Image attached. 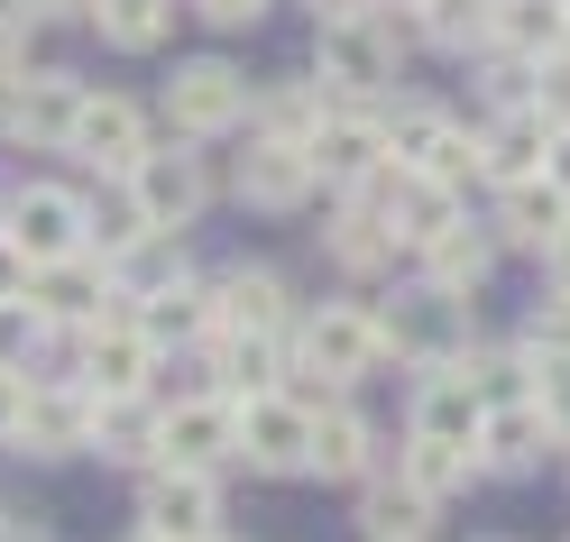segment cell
Instances as JSON below:
<instances>
[{"label":"cell","mask_w":570,"mask_h":542,"mask_svg":"<svg viewBox=\"0 0 570 542\" xmlns=\"http://www.w3.org/2000/svg\"><path fill=\"white\" fill-rule=\"evenodd\" d=\"M405 47H414V19L377 10V0H360V10H341V19H313V75L341 101H386L405 83Z\"/></svg>","instance_id":"1"},{"label":"cell","mask_w":570,"mask_h":542,"mask_svg":"<svg viewBox=\"0 0 570 542\" xmlns=\"http://www.w3.org/2000/svg\"><path fill=\"white\" fill-rule=\"evenodd\" d=\"M377 111H386V157H396L405 175H423V185H451V194L479 185V129H460L442 101L396 92V101H377Z\"/></svg>","instance_id":"2"},{"label":"cell","mask_w":570,"mask_h":542,"mask_svg":"<svg viewBox=\"0 0 570 542\" xmlns=\"http://www.w3.org/2000/svg\"><path fill=\"white\" fill-rule=\"evenodd\" d=\"M386 358V332H377V304L360 295H323L295 313V377H323V386H360Z\"/></svg>","instance_id":"3"},{"label":"cell","mask_w":570,"mask_h":542,"mask_svg":"<svg viewBox=\"0 0 570 542\" xmlns=\"http://www.w3.org/2000/svg\"><path fill=\"white\" fill-rule=\"evenodd\" d=\"M157 111H166V129L185 138V148H203V138H230V129H248V111H258V83H248L230 56H185V65L166 75Z\"/></svg>","instance_id":"4"},{"label":"cell","mask_w":570,"mask_h":542,"mask_svg":"<svg viewBox=\"0 0 570 542\" xmlns=\"http://www.w3.org/2000/svg\"><path fill=\"white\" fill-rule=\"evenodd\" d=\"M377 332H386V358H414V368H460V358L479 349V304H460L442 295V285H405L396 304L377 313Z\"/></svg>","instance_id":"5"},{"label":"cell","mask_w":570,"mask_h":542,"mask_svg":"<svg viewBox=\"0 0 570 542\" xmlns=\"http://www.w3.org/2000/svg\"><path fill=\"white\" fill-rule=\"evenodd\" d=\"M83 101H92L83 75H65V65H28L19 83H0V138H10V148H38V157H65V148H75Z\"/></svg>","instance_id":"6"},{"label":"cell","mask_w":570,"mask_h":542,"mask_svg":"<svg viewBox=\"0 0 570 542\" xmlns=\"http://www.w3.org/2000/svg\"><path fill=\"white\" fill-rule=\"evenodd\" d=\"M157 368H166V349L138 332V313H111V322H92V332H75V386L101 395V405L157 395Z\"/></svg>","instance_id":"7"},{"label":"cell","mask_w":570,"mask_h":542,"mask_svg":"<svg viewBox=\"0 0 570 542\" xmlns=\"http://www.w3.org/2000/svg\"><path fill=\"white\" fill-rule=\"evenodd\" d=\"M239 469L258 479H313V395L276 386L239 405Z\"/></svg>","instance_id":"8"},{"label":"cell","mask_w":570,"mask_h":542,"mask_svg":"<svg viewBox=\"0 0 570 542\" xmlns=\"http://www.w3.org/2000/svg\"><path fill=\"white\" fill-rule=\"evenodd\" d=\"M0 230L28 267H56V258H83L92 248V203L75 185H19L10 211H0Z\"/></svg>","instance_id":"9"},{"label":"cell","mask_w":570,"mask_h":542,"mask_svg":"<svg viewBox=\"0 0 570 542\" xmlns=\"http://www.w3.org/2000/svg\"><path fill=\"white\" fill-rule=\"evenodd\" d=\"M222 469H138V524L166 542H222Z\"/></svg>","instance_id":"10"},{"label":"cell","mask_w":570,"mask_h":542,"mask_svg":"<svg viewBox=\"0 0 570 542\" xmlns=\"http://www.w3.org/2000/svg\"><path fill=\"white\" fill-rule=\"evenodd\" d=\"M239 460V395L194 386L157 414V469H222Z\"/></svg>","instance_id":"11"},{"label":"cell","mask_w":570,"mask_h":542,"mask_svg":"<svg viewBox=\"0 0 570 542\" xmlns=\"http://www.w3.org/2000/svg\"><path fill=\"white\" fill-rule=\"evenodd\" d=\"M230 194L248 211H304L313 194H323V175H313L304 138H276V129H248L239 157H230Z\"/></svg>","instance_id":"12"},{"label":"cell","mask_w":570,"mask_h":542,"mask_svg":"<svg viewBox=\"0 0 570 542\" xmlns=\"http://www.w3.org/2000/svg\"><path fill=\"white\" fill-rule=\"evenodd\" d=\"M28 313H38L56 341H75V332H92V322H111V313H129V304H120L111 267L83 248V258H56V267L28 276Z\"/></svg>","instance_id":"13"},{"label":"cell","mask_w":570,"mask_h":542,"mask_svg":"<svg viewBox=\"0 0 570 542\" xmlns=\"http://www.w3.org/2000/svg\"><path fill=\"white\" fill-rule=\"evenodd\" d=\"M304 157H313V175H323V194H360L386 166V111L377 101H332V120L304 138Z\"/></svg>","instance_id":"14"},{"label":"cell","mask_w":570,"mask_h":542,"mask_svg":"<svg viewBox=\"0 0 570 542\" xmlns=\"http://www.w3.org/2000/svg\"><path fill=\"white\" fill-rule=\"evenodd\" d=\"M148 148H157L148 111H138L129 92H92V101H83V120H75V148H65V157H83L101 185H129V175L148 166Z\"/></svg>","instance_id":"15"},{"label":"cell","mask_w":570,"mask_h":542,"mask_svg":"<svg viewBox=\"0 0 570 542\" xmlns=\"http://www.w3.org/2000/svg\"><path fill=\"white\" fill-rule=\"evenodd\" d=\"M129 203L148 211V230L157 239H175V230H194L203 221V203H212V166L175 138V148H148V166L129 175Z\"/></svg>","instance_id":"16"},{"label":"cell","mask_w":570,"mask_h":542,"mask_svg":"<svg viewBox=\"0 0 570 542\" xmlns=\"http://www.w3.org/2000/svg\"><path fill=\"white\" fill-rule=\"evenodd\" d=\"M194 358H203V377L222 395L248 405V395H276L285 377H295V332H212Z\"/></svg>","instance_id":"17"},{"label":"cell","mask_w":570,"mask_h":542,"mask_svg":"<svg viewBox=\"0 0 570 542\" xmlns=\"http://www.w3.org/2000/svg\"><path fill=\"white\" fill-rule=\"evenodd\" d=\"M386 469L377 451V423L350 405V386H323V405H313V479H341V487H368Z\"/></svg>","instance_id":"18"},{"label":"cell","mask_w":570,"mask_h":542,"mask_svg":"<svg viewBox=\"0 0 570 542\" xmlns=\"http://www.w3.org/2000/svg\"><path fill=\"white\" fill-rule=\"evenodd\" d=\"M479 423H488V395L470 386V368H414V395H405V432L414 442L479 451Z\"/></svg>","instance_id":"19"},{"label":"cell","mask_w":570,"mask_h":542,"mask_svg":"<svg viewBox=\"0 0 570 542\" xmlns=\"http://www.w3.org/2000/svg\"><path fill=\"white\" fill-rule=\"evenodd\" d=\"M552 138H561V129L533 111V101H507V111L479 120V175H488L497 194H507V185H533L543 157H552Z\"/></svg>","instance_id":"20"},{"label":"cell","mask_w":570,"mask_h":542,"mask_svg":"<svg viewBox=\"0 0 570 542\" xmlns=\"http://www.w3.org/2000/svg\"><path fill=\"white\" fill-rule=\"evenodd\" d=\"M19 460H92V395L75 377H38L19 423Z\"/></svg>","instance_id":"21"},{"label":"cell","mask_w":570,"mask_h":542,"mask_svg":"<svg viewBox=\"0 0 570 542\" xmlns=\"http://www.w3.org/2000/svg\"><path fill=\"white\" fill-rule=\"evenodd\" d=\"M212 304H222V332H295V285H285L267 258H230L212 276Z\"/></svg>","instance_id":"22"},{"label":"cell","mask_w":570,"mask_h":542,"mask_svg":"<svg viewBox=\"0 0 570 542\" xmlns=\"http://www.w3.org/2000/svg\"><path fill=\"white\" fill-rule=\"evenodd\" d=\"M552 451H561V432L543 423V405H533V395L488 405V423H479V469H488V479H533Z\"/></svg>","instance_id":"23"},{"label":"cell","mask_w":570,"mask_h":542,"mask_svg":"<svg viewBox=\"0 0 570 542\" xmlns=\"http://www.w3.org/2000/svg\"><path fill=\"white\" fill-rule=\"evenodd\" d=\"M323 248H332L341 276H386V267L405 258V239H396V221H386L377 194H341L332 221H323Z\"/></svg>","instance_id":"24"},{"label":"cell","mask_w":570,"mask_h":542,"mask_svg":"<svg viewBox=\"0 0 570 542\" xmlns=\"http://www.w3.org/2000/svg\"><path fill=\"white\" fill-rule=\"evenodd\" d=\"M138 332H148L157 349H203L212 332H222V304H212V276H175L166 295L138 304Z\"/></svg>","instance_id":"25"},{"label":"cell","mask_w":570,"mask_h":542,"mask_svg":"<svg viewBox=\"0 0 570 542\" xmlns=\"http://www.w3.org/2000/svg\"><path fill=\"white\" fill-rule=\"evenodd\" d=\"M497 248H533V258H543V248L570 230V194L552 185V175H533V185H507L497 194Z\"/></svg>","instance_id":"26"},{"label":"cell","mask_w":570,"mask_h":542,"mask_svg":"<svg viewBox=\"0 0 570 542\" xmlns=\"http://www.w3.org/2000/svg\"><path fill=\"white\" fill-rule=\"evenodd\" d=\"M157 395H120V405H101L92 395V460L111 469H157Z\"/></svg>","instance_id":"27"},{"label":"cell","mask_w":570,"mask_h":542,"mask_svg":"<svg viewBox=\"0 0 570 542\" xmlns=\"http://www.w3.org/2000/svg\"><path fill=\"white\" fill-rule=\"evenodd\" d=\"M423 285H442V295H460V304H479V285H488V267H497V230L488 221H460V230H442L433 248H423Z\"/></svg>","instance_id":"28"},{"label":"cell","mask_w":570,"mask_h":542,"mask_svg":"<svg viewBox=\"0 0 570 542\" xmlns=\"http://www.w3.org/2000/svg\"><path fill=\"white\" fill-rule=\"evenodd\" d=\"M433 515H442V505L423 496V487H405L396 469H377V479L360 487V533H368V542H423Z\"/></svg>","instance_id":"29"},{"label":"cell","mask_w":570,"mask_h":542,"mask_svg":"<svg viewBox=\"0 0 570 542\" xmlns=\"http://www.w3.org/2000/svg\"><path fill=\"white\" fill-rule=\"evenodd\" d=\"M332 83L323 75H276V83H258V111H248V129H276V138H313L332 120Z\"/></svg>","instance_id":"30"},{"label":"cell","mask_w":570,"mask_h":542,"mask_svg":"<svg viewBox=\"0 0 570 542\" xmlns=\"http://www.w3.org/2000/svg\"><path fill=\"white\" fill-rule=\"evenodd\" d=\"M92 38L111 47V56H157L175 38V0H92Z\"/></svg>","instance_id":"31"},{"label":"cell","mask_w":570,"mask_h":542,"mask_svg":"<svg viewBox=\"0 0 570 542\" xmlns=\"http://www.w3.org/2000/svg\"><path fill=\"white\" fill-rule=\"evenodd\" d=\"M497 47H515L524 65L570 56V0H497Z\"/></svg>","instance_id":"32"},{"label":"cell","mask_w":570,"mask_h":542,"mask_svg":"<svg viewBox=\"0 0 570 542\" xmlns=\"http://www.w3.org/2000/svg\"><path fill=\"white\" fill-rule=\"evenodd\" d=\"M414 38L442 47V56H488L497 47V0H423Z\"/></svg>","instance_id":"33"},{"label":"cell","mask_w":570,"mask_h":542,"mask_svg":"<svg viewBox=\"0 0 570 542\" xmlns=\"http://www.w3.org/2000/svg\"><path fill=\"white\" fill-rule=\"evenodd\" d=\"M386 469H396L405 487H423L433 505H442V496H460L470 479H488V469H479V451H460V442H414V432H405V451L386 460Z\"/></svg>","instance_id":"34"},{"label":"cell","mask_w":570,"mask_h":542,"mask_svg":"<svg viewBox=\"0 0 570 542\" xmlns=\"http://www.w3.org/2000/svg\"><path fill=\"white\" fill-rule=\"evenodd\" d=\"M157 230H148V211L129 203V185H111V203H92V258L101 267H120V258H138Z\"/></svg>","instance_id":"35"},{"label":"cell","mask_w":570,"mask_h":542,"mask_svg":"<svg viewBox=\"0 0 570 542\" xmlns=\"http://www.w3.org/2000/svg\"><path fill=\"white\" fill-rule=\"evenodd\" d=\"M533 405H543V423L561 432V451H570V358H533Z\"/></svg>","instance_id":"36"},{"label":"cell","mask_w":570,"mask_h":542,"mask_svg":"<svg viewBox=\"0 0 570 542\" xmlns=\"http://www.w3.org/2000/svg\"><path fill=\"white\" fill-rule=\"evenodd\" d=\"M515 341H524L533 358H570V304H561V295H552V304H533Z\"/></svg>","instance_id":"37"},{"label":"cell","mask_w":570,"mask_h":542,"mask_svg":"<svg viewBox=\"0 0 570 542\" xmlns=\"http://www.w3.org/2000/svg\"><path fill=\"white\" fill-rule=\"evenodd\" d=\"M28 395H38V368H0V451H19V423H28Z\"/></svg>","instance_id":"38"},{"label":"cell","mask_w":570,"mask_h":542,"mask_svg":"<svg viewBox=\"0 0 570 542\" xmlns=\"http://www.w3.org/2000/svg\"><path fill=\"white\" fill-rule=\"evenodd\" d=\"M533 111H543L552 129H570V56H552V65H533Z\"/></svg>","instance_id":"39"},{"label":"cell","mask_w":570,"mask_h":542,"mask_svg":"<svg viewBox=\"0 0 570 542\" xmlns=\"http://www.w3.org/2000/svg\"><path fill=\"white\" fill-rule=\"evenodd\" d=\"M19 75H28V19L0 0V83H19Z\"/></svg>","instance_id":"40"},{"label":"cell","mask_w":570,"mask_h":542,"mask_svg":"<svg viewBox=\"0 0 570 542\" xmlns=\"http://www.w3.org/2000/svg\"><path fill=\"white\" fill-rule=\"evenodd\" d=\"M28 276H38V267H28L19 248H10V230H0V313H19V304H28Z\"/></svg>","instance_id":"41"},{"label":"cell","mask_w":570,"mask_h":542,"mask_svg":"<svg viewBox=\"0 0 570 542\" xmlns=\"http://www.w3.org/2000/svg\"><path fill=\"white\" fill-rule=\"evenodd\" d=\"M276 10V0H194V19H212V28H258Z\"/></svg>","instance_id":"42"},{"label":"cell","mask_w":570,"mask_h":542,"mask_svg":"<svg viewBox=\"0 0 570 542\" xmlns=\"http://www.w3.org/2000/svg\"><path fill=\"white\" fill-rule=\"evenodd\" d=\"M10 10H19L28 28H47V19H83V10H92V0H10Z\"/></svg>","instance_id":"43"},{"label":"cell","mask_w":570,"mask_h":542,"mask_svg":"<svg viewBox=\"0 0 570 542\" xmlns=\"http://www.w3.org/2000/svg\"><path fill=\"white\" fill-rule=\"evenodd\" d=\"M543 285H552V295H561V304H570V230H561V239H552V248H543Z\"/></svg>","instance_id":"44"},{"label":"cell","mask_w":570,"mask_h":542,"mask_svg":"<svg viewBox=\"0 0 570 542\" xmlns=\"http://www.w3.org/2000/svg\"><path fill=\"white\" fill-rule=\"evenodd\" d=\"M543 175H552V185H561V194H570V129H561V138H552V157H543Z\"/></svg>","instance_id":"45"},{"label":"cell","mask_w":570,"mask_h":542,"mask_svg":"<svg viewBox=\"0 0 570 542\" xmlns=\"http://www.w3.org/2000/svg\"><path fill=\"white\" fill-rule=\"evenodd\" d=\"M304 10H313V19H341V10H360V0H304Z\"/></svg>","instance_id":"46"},{"label":"cell","mask_w":570,"mask_h":542,"mask_svg":"<svg viewBox=\"0 0 570 542\" xmlns=\"http://www.w3.org/2000/svg\"><path fill=\"white\" fill-rule=\"evenodd\" d=\"M10 542H56V533L47 524H10Z\"/></svg>","instance_id":"47"},{"label":"cell","mask_w":570,"mask_h":542,"mask_svg":"<svg viewBox=\"0 0 570 542\" xmlns=\"http://www.w3.org/2000/svg\"><path fill=\"white\" fill-rule=\"evenodd\" d=\"M377 10H423V0H377Z\"/></svg>","instance_id":"48"},{"label":"cell","mask_w":570,"mask_h":542,"mask_svg":"<svg viewBox=\"0 0 570 542\" xmlns=\"http://www.w3.org/2000/svg\"><path fill=\"white\" fill-rule=\"evenodd\" d=\"M10 524H19V515H10V505H0V542H10Z\"/></svg>","instance_id":"49"},{"label":"cell","mask_w":570,"mask_h":542,"mask_svg":"<svg viewBox=\"0 0 570 542\" xmlns=\"http://www.w3.org/2000/svg\"><path fill=\"white\" fill-rule=\"evenodd\" d=\"M129 542H166V533H148V524H138V533H129Z\"/></svg>","instance_id":"50"},{"label":"cell","mask_w":570,"mask_h":542,"mask_svg":"<svg viewBox=\"0 0 570 542\" xmlns=\"http://www.w3.org/2000/svg\"><path fill=\"white\" fill-rule=\"evenodd\" d=\"M0 211H10V194H0Z\"/></svg>","instance_id":"51"},{"label":"cell","mask_w":570,"mask_h":542,"mask_svg":"<svg viewBox=\"0 0 570 542\" xmlns=\"http://www.w3.org/2000/svg\"><path fill=\"white\" fill-rule=\"evenodd\" d=\"M488 542H507V533H488Z\"/></svg>","instance_id":"52"},{"label":"cell","mask_w":570,"mask_h":542,"mask_svg":"<svg viewBox=\"0 0 570 542\" xmlns=\"http://www.w3.org/2000/svg\"><path fill=\"white\" fill-rule=\"evenodd\" d=\"M222 542H230V533H222Z\"/></svg>","instance_id":"53"}]
</instances>
